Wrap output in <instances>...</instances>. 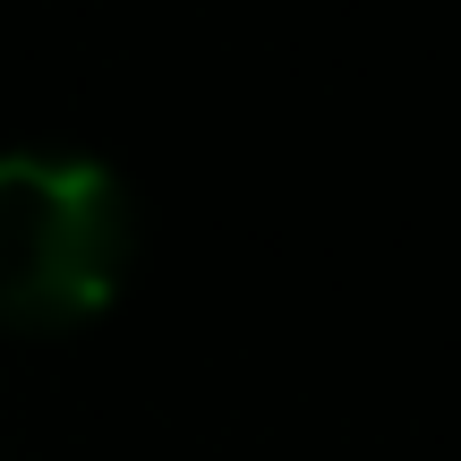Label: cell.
Wrapping results in <instances>:
<instances>
[{
	"label": "cell",
	"instance_id": "1",
	"mask_svg": "<svg viewBox=\"0 0 461 461\" xmlns=\"http://www.w3.org/2000/svg\"><path fill=\"white\" fill-rule=\"evenodd\" d=\"M129 188L86 154H0V316L77 325L120 291Z\"/></svg>",
	"mask_w": 461,
	"mask_h": 461
}]
</instances>
